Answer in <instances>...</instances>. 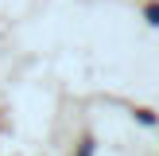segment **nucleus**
Masks as SVG:
<instances>
[{"label": "nucleus", "mask_w": 159, "mask_h": 156, "mask_svg": "<svg viewBox=\"0 0 159 156\" xmlns=\"http://www.w3.org/2000/svg\"><path fill=\"white\" fill-rule=\"evenodd\" d=\"M148 20H152V23H159V4H152V8H148Z\"/></svg>", "instance_id": "f257e3e1"}, {"label": "nucleus", "mask_w": 159, "mask_h": 156, "mask_svg": "<svg viewBox=\"0 0 159 156\" xmlns=\"http://www.w3.org/2000/svg\"><path fill=\"white\" fill-rule=\"evenodd\" d=\"M78 156H93V144H89V140L82 144V152H78Z\"/></svg>", "instance_id": "f03ea898"}]
</instances>
